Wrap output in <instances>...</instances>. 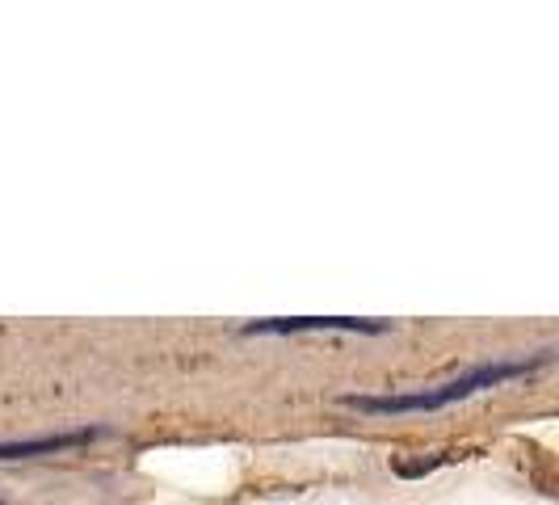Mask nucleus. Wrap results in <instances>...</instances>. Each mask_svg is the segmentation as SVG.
<instances>
[{
  "instance_id": "f03ea898",
  "label": "nucleus",
  "mask_w": 559,
  "mask_h": 505,
  "mask_svg": "<svg viewBox=\"0 0 559 505\" xmlns=\"http://www.w3.org/2000/svg\"><path fill=\"white\" fill-rule=\"evenodd\" d=\"M304 329H354V333H379V320H336V316H304V320H261L249 333H304Z\"/></svg>"
},
{
  "instance_id": "f257e3e1",
  "label": "nucleus",
  "mask_w": 559,
  "mask_h": 505,
  "mask_svg": "<svg viewBox=\"0 0 559 505\" xmlns=\"http://www.w3.org/2000/svg\"><path fill=\"white\" fill-rule=\"evenodd\" d=\"M531 371V363H497V366H479L472 375L454 379L447 388H433V392H417V396H345L349 409H362V413H425V409H442V404H454L463 396L484 392L492 384H504L513 375Z\"/></svg>"
},
{
  "instance_id": "7ed1b4c3",
  "label": "nucleus",
  "mask_w": 559,
  "mask_h": 505,
  "mask_svg": "<svg viewBox=\"0 0 559 505\" xmlns=\"http://www.w3.org/2000/svg\"><path fill=\"white\" fill-rule=\"evenodd\" d=\"M84 438H93V430L81 434H51V438H34V443H0V459H26V455H43V450H63L76 447Z\"/></svg>"
}]
</instances>
